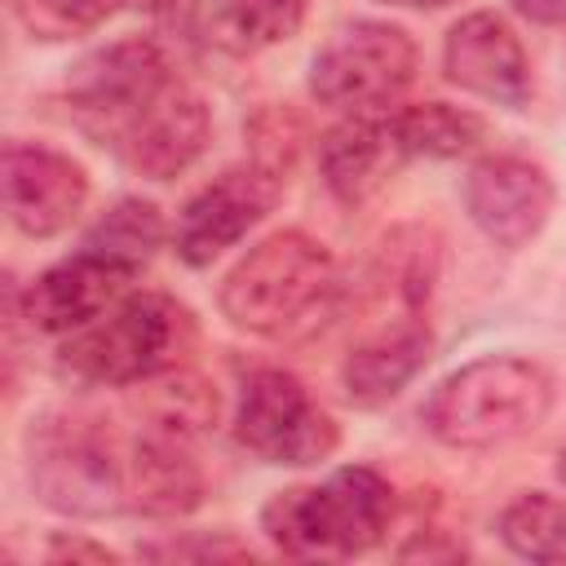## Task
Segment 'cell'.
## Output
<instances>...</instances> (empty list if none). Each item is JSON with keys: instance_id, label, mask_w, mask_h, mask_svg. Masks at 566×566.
I'll list each match as a JSON object with an SVG mask.
<instances>
[{"instance_id": "1", "label": "cell", "mask_w": 566, "mask_h": 566, "mask_svg": "<svg viewBox=\"0 0 566 566\" xmlns=\"http://www.w3.org/2000/svg\"><path fill=\"white\" fill-rule=\"evenodd\" d=\"M340 296L332 252L301 234L279 230L248 248L221 279V310L234 327L252 336H305L314 332Z\"/></svg>"}, {"instance_id": "2", "label": "cell", "mask_w": 566, "mask_h": 566, "mask_svg": "<svg viewBox=\"0 0 566 566\" xmlns=\"http://www.w3.org/2000/svg\"><path fill=\"white\" fill-rule=\"evenodd\" d=\"M553 407V380L539 363L491 354L451 371L424 402L420 420L442 447L482 451L531 433Z\"/></svg>"}, {"instance_id": "3", "label": "cell", "mask_w": 566, "mask_h": 566, "mask_svg": "<svg viewBox=\"0 0 566 566\" xmlns=\"http://www.w3.org/2000/svg\"><path fill=\"white\" fill-rule=\"evenodd\" d=\"M195 340L199 332L181 301L164 292H128L62 345L57 367L80 385H142L181 367Z\"/></svg>"}, {"instance_id": "4", "label": "cell", "mask_w": 566, "mask_h": 566, "mask_svg": "<svg viewBox=\"0 0 566 566\" xmlns=\"http://www.w3.org/2000/svg\"><path fill=\"white\" fill-rule=\"evenodd\" d=\"M394 517V486L367 469L349 464L336 469L318 486L279 491L261 509L265 535L296 557H354L380 544Z\"/></svg>"}, {"instance_id": "5", "label": "cell", "mask_w": 566, "mask_h": 566, "mask_svg": "<svg viewBox=\"0 0 566 566\" xmlns=\"http://www.w3.org/2000/svg\"><path fill=\"white\" fill-rule=\"evenodd\" d=\"M35 495L71 517H106L128 504V469L115 460L106 433L75 416H44L31 438Z\"/></svg>"}, {"instance_id": "6", "label": "cell", "mask_w": 566, "mask_h": 566, "mask_svg": "<svg viewBox=\"0 0 566 566\" xmlns=\"http://www.w3.org/2000/svg\"><path fill=\"white\" fill-rule=\"evenodd\" d=\"M416 80V44L394 22H349L310 62V93L340 115H371Z\"/></svg>"}, {"instance_id": "7", "label": "cell", "mask_w": 566, "mask_h": 566, "mask_svg": "<svg viewBox=\"0 0 566 566\" xmlns=\"http://www.w3.org/2000/svg\"><path fill=\"white\" fill-rule=\"evenodd\" d=\"M234 438L265 464H318L336 451V420L283 367H256L243 380Z\"/></svg>"}, {"instance_id": "8", "label": "cell", "mask_w": 566, "mask_h": 566, "mask_svg": "<svg viewBox=\"0 0 566 566\" xmlns=\"http://www.w3.org/2000/svg\"><path fill=\"white\" fill-rule=\"evenodd\" d=\"M168 84H172L168 62L150 40H119V44L88 53L71 71L66 97H71V111L84 124V133L115 146V137L128 128V119L146 102H155Z\"/></svg>"}, {"instance_id": "9", "label": "cell", "mask_w": 566, "mask_h": 566, "mask_svg": "<svg viewBox=\"0 0 566 566\" xmlns=\"http://www.w3.org/2000/svg\"><path fill=\"white\" fill-rule=\"evenodd\" d=\"M279 168L252 159L243 168H226L212 186H203L181 212L172 230V248L186 265H212L226 248H234L279 199Z\"/></svg>"}, {"instance_id": "10", "label": "cell", "mask_w": 566, "mask_h": 566, "mask_svg": "<svg viewBox=\"0 0 566 566\" xmlns=\"http://www.w3.org/2000/svg\"><path fill=\"white\" fill-rule=\"evenodd\" d=\"M0 186H4V212L9 221L31 239L62 234L88 203V177L84 168L49 146L9 142L0 159Z\"/></svg>"}, {"instance_id": "11", "label": "cell", "mask_w": 566, "mask_h": 566, "mask_svg": "<svg viewBox=\"0 0 566 566\" xmlns=\"http://www.w3.org/2000/svg\"><path fill=\"white\" fill-rule=\"evenodd\" d=\"M464 208L486 239L500 248H522L553 212V181L522 155H486L464 177Z\"/></svg>"}, {"instance_id": "12", "label": "cell", "mask_w": 566, "mask_h": 566, "mask_svg": "<svg viewBox=\"0 0 566 566\" xmlns=\"http://www.w3.org/2000/svg\"><path fill=\"white\" fill-rule=\"evenodd\" d=\"M208 133H212V119L203 97L172 80L155 102H146L128 119V128L115 137V150L133 172L150 181H172L203 155Z\"/></svg>"}, {"instance_id": "13", "label": "cell", "mask_w": 566, "mask_h": 566, "mask_svg": "<svg viewBox=\"0 0 566 566\" xmlns=\"http://www.w3.org/2000/svg\"><path fill=\"white\" fill-rule=\"evenodd\" d=\"M442 71L455 88L522 111L531 102V62L500 13H469L447 31Z\"/></svg>"}, {"instance_id": "14", "label": "cell", "mask_w": 566, "mask_h": 566, "mask_svg": "<svg viewBox=\"0 0 566 566\" xmlns=\"http://www.w3.org/2000/svg\"><path fill=\"white\" fill-rule=\"evenodd\" d=\"M137 274L128 265H115L88 248H80L75 256L49 265L44 274L31 279V287L22 292V314L35 332H80L93 318H102L111 305H119L128 296V283Z\"/></svg>"}, {"instance_id": "15", "label": "cell", "mask_w": 566, "mask_h": 566, "mask_svg": "<svg viewBox=\"0 0 566 566\" xmlns=\"http://www.w3.org/2000/svg\"><path fill=\"white\" fill-rule=\"evenodd\" d=\"M402 159H407V150L398 146L394 124L389 119H376V115H345L318 142L323 181L345 203H358L371 190H380Z\"/></svg>"}, {"instance_id": "16", "label": "cell", "mask_w": 566, "mask_h": 566, "mask_svg": "<svg viewBox=\"0 0 566 566\" xmlns=\"http://www.w3.org/2000/svg\"><path fill=\"white\" fill-rule=\"evenodd\" d=\"M429 349H433V336L420 318H402V323L376 332L371 340L354 345L345 367H340L349 402L354 407H385L389 398H398L416 380V371L429 363Z\"/></svg>"}, {"instance_id": "17", "label": "cell", "mask_w": 566, "mask_h": 566, "mask_svg": "<svg viewBox=\"0 0 566 566\" xmlns=\"http://www.w3.org/2000/svg\"><path fill=\"white\" fill-rule=\"evenodd\" d=\"M203 478L186 455V438L146 429L128 460V509L146 517H181L199 504Z\"/></svg>"}, {"instance_id": "18", "label": "cell", "mask_w": 566, "mask_h": 566, "mask_svg": "<svg viewBox=\"0 0 566 566\" xmlns=\"http://www.w3.org/2000/svg\"><path fill=\"white\" fill-rule=\"evenodd\" d=\"M389 124L407 155H429V159H455V155L473 150L486 133V124L473 111L447 106V102H416V106L389 115Z\"/></svg>"}, {"instance_id": "19", "label": "cell", "mask_w": 566, "mask_h": 566, "mask_svg": "<svg viewBox=\"0 0 566 566\" xmlns=\"http://www.w3.org/2000/svg\"><path fill=\"white\" fill-rule=\"evenodd\" d=\"M146 394H142V411L150 420L155 433H172V438H190L199 429H208L217 420V394L203 376L195 371H159L150 380H142Z\"/></svg>"}, {"instance_id": "20", "label": "cell", "mask_w": 566, "mask_h": 566, "mask_svg": "<svg viewBox=\"0 0 566 566\" xmlns=\"http://www.w3.org/2000/svg\"><path fill=\"white\" fill-rule=\"evenodd\" d=\"M164 243V217L150 199H119L115 208H106L97 217V226L88 230L84 248L115 261V265H128L133 274L155 256V248Z\"/></svg>"}, {"instance_id": "21", "label": "cell", "mask_w": 566, "mask_h": 566, "mask_svg": "<svg viewBox=\"0 0 566 566\" xmlns=\"http://www.w3.org/2000/svg\"><path fill=\"white\" fill-rule=\"evenodd\" d=\"M500 539L526 562H566V500L531 491L500 513Z\"/></svg>"}, {"instance_id": "22", "label": "cell", "mask_w": 566, "mask_h": 566, "mask_svg": "<svg viewBox=\"0 0 566 566\" xmlns=\"http://www.w3.org/2000/svg\"><path fill=\"white\" fill-rule=\"evenodd\" d=\"M13 18L22 22V31H31L35 40H71L93 31L115 0H9Z\"/></svg>"}, {"instance_id": "23", "label": "cell", "mask_w": 566, "mask_h": 566, "mask_svg": "<svg viewBox=\"0 0 566 566\" xmlns=\"http://www.w3.org/2000/svg\"><path fill=\"white\" fill-rule=\"evenodd\" d=\"M310 0H221V22L243 40V44H279L287 40Z\"/></svg>"}, {"instance_id": "24", "label": "cell", "mask_w": 566, "mask_h": 566, "mask_svg": "<svg viewBox=\"0 0 566 566\" xmlns=\"http://www.w3.org/2000/svg\"><path fill=\"white\" fill-rule=\"evenodd\" d=\"M513 9L531 22H544V27L566 22V0H513Z\"/></svg>"}, {"instance_id": "25", "label": "cell", "mask_w": 566, "mask_h": 566, "mask_svg": "<svg viewBox=\"0 0 566 566\" xmlns=\"http://www.w3.org/2000/svg\"><path fill=\"white\" fill-rule=\"evenodd\" d=\"M53 557H93V562H111V553L102 548V544H71V539H53V548H49Z\"/></svg>"}, {"instance_id": "26", "label": "cell", "mask_w": 566, "mask_h": 566, "mask_svg": "<svg viewBox=\"0 0 566 566\" xmlns=\"http://www.w3.org/2000/svg\"><path fill=\"white\" fill-rule=\"evenodd\" d=\"M385 4H398V9H442L451 0H385Z\"/></svg>"}, {"instance_id": "27", "label": "cell", "mask_w": 566, "mask_h": 566, "mask_svg": "<svg viewBox=\"0 0 566 566\" xmlns=\"http://www.w3.org/2000/svg\"><path fill=\"white\" fill-rule=\"evenodd\" d=\"M124 4H133V9H164L168 0H124Z\"/></svg>"}, {"instance_id": "28", "label": "cell", "mask_w": 566, "mask_h": 566, "mask_svg": "<svg viewBox=\"0 0 566 566\" xmlns=\"http://www.w3.org/2000/svg\"><path fill=\"white\" fill-rule=\"evenodd\" d=\"M557 478L566 482V447H562V455H557Z\"/></svg>"}]
</instances>
